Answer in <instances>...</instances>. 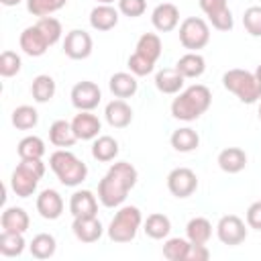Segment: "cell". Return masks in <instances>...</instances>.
I'll return each instance as SVG.
<instances>
[{
	"label": "cell",
	"instance_id": "cell-44",
	"mask_svg": "<svg viewBox=\"0 0 261 261\" xmlns=\"http://www.w3.org/2000/svg\"><path fill=\"white\" fill-rule=\"evenodd\" d=\"M208 259H210V251H208L206 245H202V243H190L186 261H208Z\"/></svg>",
	"mask_w": 261,
	"mask_h": 261
},
{
	"label": "cell",
	"instance_id": "cell-10",
	"mask_svg": "<svg viewBox=\"0 0 261 261\" xmlns=\"http://www.w3.org/2000/svg\"><path fill=\"white\" fill-rule=\"evenodd\" d=\"M167 190L175 198H190L198 190V175L190 167H175L167 175Z\"/></svg>",
	"mask_w": 261,
	"mask_h": 261
},
{
	"label": "cell",
	"instance_id": "cell-37",
	"mask_svg": "<svg viewBox=\"0 0 261 261\" xmlns=\"http://www.w3.org/2000/svg\"><path fill=\"white\" fill-rule=\"evenodd\" d=\"M190 249V241L181 237H171L163 243V257L169 261H186Z\"/></svg>",
	"mask_w": 261,
	"mask_h": 261
},
{
	"label": "cell",
	"instance_id": "cell-27",
	"mask_svg": "<svg viewBox=\"0 0 261 261\" xmlns=\"http://www.w3.org/2000/svg\"><path fill=\"white\" fill-rule=\"evenodd\" d=\"M118 155V141L110 135H100L92 143V157L100 163H110Z\"/></svg>",
	"mask_w": 261,
	"mask_h": 261
},
{
	"label": "cell",
	"instance_id": "cell-3",
	"mask_svg": "<svg viewBox=\"0 0 261 261\" xmlns=\"http://www.w3.org/2000/svg\"><path fill=\"white\" fill-rule=\"evenodd\" d=\"M49 167L57 175V179L67 188H75L88 177V165L69 149L53 151L49 157Z\"/></svg>",
	"mask_w": 261,
	"mask_h": 261
},
{
	"label": "cell",
	"instance_id": "cell-11",
	"mask_svg": "<svg viewBox=\"0 0 261 261\" xmlns=\"http://www.w3.org/2000/svg\"><path fill=\"white\" fill-rule=\"evenodd\" d=\"M69 98H71L73 108H77V110H90V112H92V110L100 104L102 92H100L98 84H94V82H90V80H84V82H77V84L71 88Z\"/></svg>",
	"mask_w": 261,
	"mask_h": 261
},
{
	"label": "cell",
	"instance_id": "cell-47",
	"mask_svg": "<svg viewBox=\"0 0 261 261\" xmlns=\"http://www.w3.org/2000/svg\"><path fill=\"white\" fill-rule=\"evenodd\" d=\"M255 75H257V80H259V82H261V63H259V65H257V69H255Z\"/></svg>",
	"mask_w": 261,
	"mask_h": 261
},
{
	"label": "cell",
	"instance_id": "cell-22",
	"mask_svg": "<svg viewBox=\"0 0 261 261\" xmlns=\"http://www.w3.org/2000/svg\"><path fill=\"white\" fill-rule=\"evenodd\" d=\"M216 163L224 173H239L247 167V153L241 147H226L218 153Z\"/></svg>",
	"mask_w": 261,
	"mask_h": 261
},
{
	"label": "cell",
	"instance_id": "cell-2",
	"mask_svg": "<svg viewBox=\"0 0 261 261\" xmlns=\"http://www.w3.org/2000/svg\"><path fill=\"white\" fill-rule=\"evenodd\" d=\"M212 104V92L204 84H194L181 90L171 102V116L184 122L200 118Z\"/></svg>",
	"mask_w": 261,
	"mask_h": 261
},
{
	"label": "cell",
	"instance_id": "cell-20",
	"mask_svg": "<svg viewBox=\"0 0 261 261\" xmlns=\"http://www.w3.org/2000/svg\"><path fill=\"white\" fill-rule=\"evenodd\" d=\"M69 212L71 216H96L98 200L90 190H75L69 198Z\"/></svg>",
	"mask_w": 261,
	"mask_h": 261
},
{
	"label": "cell",
	"instance_id": "cell-24",
	"mask_svg": "<svg viewBox=\"0 0 261 261\" xmlns=\"http://www.w3.org/2000/svg\"><path fill=\"white\" fill-rule=\"evenodd\" d=\"M108 88L110 92L116 96V98H130L137 94L139 90V82H137V75L133 73H126V71H116L114 75H110V82H108Z\"/></svg>",
	"mask_w": 261,
	"mask_h": 261
},
{
	"label": "cell",
	"instance_id": "cell-17",
	"mask_svg": "<svg viewBox=\"0 0 261 261\" xmlns=\"http://www.w3.org/2000/svg\"><path fill=\"white\" fill-rule=\"evenodd\" d=\"M18 45H20L22 53H27L29 57H41V55H45V51L51 47V45L47 43V39L43 37V33L37 29V24L27 27V29L20 33Z\"/></svg>",
	"mask_w": 261,
	"mask_h": 261
},
{
	"label": "cell",
	"instance_id": "cell-41",
	"mask_svg": "<svg viewBox=\"0 0 261 261\" xmlns=\"http://www.w3.org/2000/svg\"><path fill=\"white\" fill-rule=\"evenodd\" d=\"M126 65H128V69H130V73L133 75H137V77H143V75H149L153 69H155V61H151V59H147L145 55H141V53H133L130 57H128V61H126Z\"/></svg>",
	"mask_w": 261,
	"mask_h": 261
},
{
	"label": "cell",
	"instance_id": "cell-35",
	"mask_svg": "<svg viewBox=\"0 0 261 261\" xmlns=\"http://www.w3.org/2000/svg\"><path fill=\"white\" fill-rule=\"evenodd\" d=\"M24 237L22 232H8V230H2L0 234V253L4 257H18L22 255L24 251Z\"/></svg>",
	"mask_w": 261,
	"mask_h": 261
},
{
	"label": "cell",
	"instance_id": "cell-33",
	"mask_svg": "<svg viewBox=\"0 0 261 261\" xmlns=\"http://www.w3.org/2000/svg\"><path fill=\"white\" fill-rule=\"evenodd\" d=\"M135 51L157 63V59H159L161 53H163V45H161L159 35H155V33H143V35L139 37V41H137Z\"/></svg>",
	"mask_w": 261,
	"mask_h": 261
},
{
	"label": "cell",
	"instance_id": "cell-26",
	"mask_svg": "<svg viewBox=\"0 0 261 261\" xmlns=\"http://www.w3.org/2000/svg\"><path fill=\"white\" fill-rule=\"evenodd\" d=\"M175 69L188 80V77H200L206 71V59L198 51H188L181 55L175 63Z\"/></svg>",
	"mask_w": 261,
	"mask_h": 261
},
{
	"label": "cell",
	"instance_id": "cell-23",
	"mask_svg": "<svg viewBox=\"0 0 261 261\" xmlns=\"http://www.w3.org/2000/svg\"><path fill=\"white\" fill-rule=\"evenodd\" d=\"M186 77L175 67H163L155 73V88L161 94H179Z\"/></svg>",
	"mask_w": 261,
	"mask_h": 261
},
{
	"label": "cell",
	"instance_id": "cell-49",
	"mask_svg": "<svg viewBox=\"0 0 261 261\" xmlns=\"http://www.w3.org/2000/svg\"><path fill=\"white\" fill-rule=\"evenodd\" d=\"M257 114H259V120H261V102H259V110H257Z\"/></svg>",
	"mask_w": 261,
	"mask_h": 261
},
{
	"label": "cell",
	"instance_id": "cell-21",
	"mask_svg": "<svg viewBox=\"0 0 261 261\" xmlns=\"http://www.w3.org/2000/svg\"><path fill=\"white\" fill-rule=\"evenodd\" d=\"M0 224H2V230H8V232H27L29 226H31V218L27 214L24 208L20 206H8L2 216H0Z\"/></svg>",
	"mask_w": 261,
	"mask_h": 261
},
{
	"label": "cell",
	"instance_id": "cell-14",
	"mask_svg": "<svg viewBox=\"0 0 261 261\" xmlns=\"http://www.w3.org/2000/svg\"><path fill=\"white\" fill-rule=\"evenodd\" d=\"M71 230H73L77 241L90 245V243H96L102 237L104 226H102V222L96 216H73Z\"/></svg>",
	"mask_w": 261,
	"mask_h": 261
},
{
	"label": "cell",
	"instance_id": "cell-7",
	"mask_svg": "<svg viewBox=\"0 0 261 261\" xmlns=\"http://www.w3.org/2000/svg\"><path fill=\"white\" fill-rule=\"evenodd\" d=\"M179 43L188 51L204 49L210 43V24L200 16H188L179 24Z\"/></svg>",
	"mask_w": 261,
	"mask_h": 261
},
{
	"label": "cell",
	"instance_id": "cell-36",
	"mask_svg": "<svg viewBox=\"0 0 261 261\" xmlns=\"http://www.w3.org/2000/svg\"><path fill=\"white\" fill-rule=\"evenodd\" d=\"M37 122H39V112L33 106L22 104V106H16L12 110V124L18 130H31L37 126Z\"/></svg>",
	"mask_w": 261,
	"mask_h": 261
},
{
	"label": "cell",
	"instance_id": "cell-30",
	"mask_svg": "<svg viewBox=\"0 0 261 261\" xmlns=\"http://www.w3.org/2000/svg\"><path fill=\"white\" fill-rule=\"evenodd\" d=\"M186 237H188L190 243H202V245H206L210 241V237H212V224H210V220L204 218V216H196V218L188 220V224H186Z\"/></svg>",
	"mask_w": 261,
	"mask_h": 261
},
{
	"label": "cell",
	"instance_id": "cell-34",
	"mask_svg": "<svg viewBox=\"0 0 261 261\" xmlns=\"http://www.w3.org/2000/svg\"><path fill=\"white\" fill-rule=\"evenodd\" d=\"M16 153L20 159H43L45 155V143L41 137L37 135H29L24 139H20L18 147H16Z\"/></svg>",
	"mask_w": 261,
	"mask_h": 261
},
{
	"label": "cell",
	"instance_id": "cell-31",
	"mask_svg": "<svg viewBox=\"0 0 261 261\" xmlns=\"http://www.w3.org/2000/svg\"><path fill=\"white\" fill-rule=\"evenodd\" d=\"M55 90H57V88H55V80H53L51 75H47V73L37 75V77L33 80V84H31V96H33V100L39 102V104H45V102L53 100Z\"/></svg>",
	"mask_w": 261,
	"mask_h": 261
},
{
	"label": "cell",
	"instance_id": "cell-43",
	"mask_svg": "<svg viewBox=\"0 0 261 261\" xmlns=\"http://www.w3.org/2000/svg\"><path fill=\"white\" fill-rule=\"evenodd\" d=\"M147 10V0H118V12L128 18L143 16Z\"/></svg>",
	"mask_w": 261,
	"mask_h": 261
},
{
	"label": "cell",
	"instance_id": "cell-40",
	"mask_svg": "<svg viewBox=\"0 0 261 261\" xmlns=\"http://www.w3.org/2000/svg\"><path fill=\"white\" fill-rule=\"evenodd\" d=\"M20 67H22V61H20V55L18 53H14L10 49L2 51V55H0V75L2 77L16 75L20 71Z\"/></svg>",
	"mask_w": 261,
	"mask_h": 261
},
{
	"label": "cell",
	"instance_id": "cell-42",
	"mask_svg": "<svg viewBox=\"0 0 261 261\" xmlns=\"http://www.w3.org/2000/svg\"><path fill=\"white\" fill-rule=\"evenodd\" d=\"M243 27L251 37H261V6H249L245 10Z\"/></svg>",
	"mask_w": 261,
	"mask_h": 261
},
{
	"label": "cell",
	"instance_id": "cell-28",
	"mask_svg": "<svg viewBox=\"0 0 261 261\" xmlns=\"http://www.w3.org/2000/svg\"><path fill=\"white\" fill-rule=\"evenodd\" d=\"M169 143L175 151L179 153H190V151H196L198 145H200V137L194 128L190 126H181V128H175L169 137Z\"/></svg>",
	"mask_w": 261,
	"mask_h": 261
},
{
	"label": "cell",
	"instance_id": "cell-18",
	"mask_svg": "<svg viewBox=\"0 0 261 261\" xmlns=\"http://www.w3.org/2000/svg\"><path fill=\"white\" fill-rule=\"evenodd\" d=\"M104 118L112 128H126L133 122V108L122 98H116L106 104Z\"/></svg>",
	"mask_w": 261,
	"mask_h": 261
},
{
	"label": "cell",
	"instance_id": "cell-19",
	"mask_svg": "<svg viewBox=\"0 0 261 261\" xmlns=\"http://www.w3.org/2000/svg\"><path fill=\"white\" fill-rule=\"evenodd\" d=\"M118 24V10L112 4H98L90 12V27L94 31H110Z\"/></svg>",
	"mask_w": 261,
	"mask_h": 261
},
{
	"label": "cell",
	"instance_id": "cell-39",
	"mask_svg": "<svg viewBox=\"0 0 261 261\" xmlns=\"http://www.w3.org/2000/svg\"><path fill=\"white\" fill-rule=\"evenodd\" d=\"M35 24H37V29L43 33V37L47 39L49 45H55V43L61 39L63 29H61V22H59L57 18H53V16H43V18H39Z\"/></svg>",
	"mask_w": 261,
	"mask_h": 261
},
{
	"label": "cell",
	"instance_id": "cell-15",
	"mask_svg": "<svg viewBox=\"0 0 261 261\" xmlns=\"http://www.w3.org/2000/svg\"><path fill=\"white\" fill-rule=\"evenodd\" d=\"M151 22L159 33H169L179 24V8L171 2H161L153 8Z\"/></svg>",
	"mask_w": 261,
	"mask_h": 261
},
{
	"label": "cell",
	"instance_id": "cell-6",
	"mask_svg": "<svg viewBox=\"0 0 261 261\" xmlns=\"http://www.w3.org/2000/svg\"><path fill=\"white\" fill-rule=\"evenodd\" d=\"M143 224L141 210L137 206H120L108 224V239L114 243H130Z\"/></svg>",
	"mask_w": 261,
	"mask_h": 261
},
{
	"label": "cell",
	"instance_id": "cell-5",
	"mask_svg": "<svg viewBox=\"0 0 261 261\" xmlns=\"http://www.w3.org/2000/svg\"><path fill=\"white\" fill-rule=\"evenodd\" d=\"M45 175V163L41 159H20L10 175V188L18 198H29L37 192L39 179Z\"/></svg>",
	"mask_w": 261,
	"mask_h": 261
},
{
	"label": "cell",
	"instance_id": "cell-45",
	"mask_svg": "<svg viewBox=\"0 0 261 261\" xmlns=\"http://www.w3.org/2000/svg\"><path fill=\"white\" fill-rule=\"evenodd\" d=\"M247 226L255 228V230H261V200L253 202L247 208Z\"/></svg>",
	"mask_w": 261,
	"mask_h": 261
},
{
	"label": "cell",
	"instance_id": "cell-38",
	"mask_svg": "<svg viewBox=\"0 0 261 261\" xmlns=\"http://www.w3.org/2000/svg\"><path fill=\"white\" fill-rule=\"evenodd\" d=\"M67 4V0H27V10L33 16H51L53 12L61 10Z\"/></svg>",
	"mask_w": 261,
	"mask_h": 261
},
{
	"label": "cell",
	"instance_id": "cell-12",
	"mask_svg": "<svg viewBox=\"0 0 261 261\" xmlns=\"http://www.w3.org/2000/svg\"><path fill=\"white\" fill-rule=\"evenodd\" d=\"M92 47H94V41L90 37V33L82 31V29H73L65 35V41H63V53L69 57V59H86L92 55Z\"/></svg>",
	"mask_w": 261,
	"mask_h": 261
},
{
	"label": "cell",
	"instance_id": "cell-29",
	"mask_svg": "<svg viewBox=\"0 0 261 261\" xmlns=\"http://www.w3.org/2000/svg\"><path fill=\"white\" fill-rule=\"evenodd\" d=\"M143 230L149 239H155V241L167 239V234L171 232V220L161 212H153L143 222Z\"/></svg>",
	"mask_w": 261,
	"mask_h": 261
},
{
	"label": "cell",
	"instance_id": "cell-1",
	"mask_svg": "<svg viewBox=\"0 0 261 261\" xmlns=\"http://www.w3.org/2000/svg\"><path fill=\"white\" fill-rule=\"evenodd\" d=\"M139 173L133 163L116 161L108 167L104 177L98 184V200L106 208H118L126 200L128 192L137 186Z\"/></svg>",
	"mask_w": 261,
	"mask_h": 261
},
{
	"label": "cell",
	"instance_id": "cell-16",
	"mask_svg": "<svg viewBox=\"0 0 261 261\" xmlns=\"http://www.w3.org/2000/svg\"><path fill=\"white\" fill-rule=\"evenodd\" d=\"M71 128L77 137V141H92L100 135V118L96 114H92L90 110H80V114L73 116L71 120Z\"/></svg>",
	"mask_w": 261,
	"mask_h": 261
},
{
	"label": "cell",
	"instance_id": "cell-46",
	"mask_svg": "<svg viewBox=\"0 0 261 261\" xmlns=\"http://www.w3.org/2000/svg\"><path fill=\"white\" fill-rule=\"evenodd\" d=\"M4 6H16V4H20L22 0H0Z\"/></svg>",
	"mask_w": 261,
	"mask_h": 261
},
{
	"label": "cell",
	"instance_id": "cell-48",
	"mask_svg": "<svg viewBox=\"0 0 261 261\" xmlns=\"http://www.w3.org/2000/svg\"><path fill=\"white\" fill-rule=\"evenodd\" d=\"M96 2H98V4H112L114 0H96Z\"/></svg>",
	"mask_w": 261,
	"mask_h": 261
},
{
	"label": "cell",
	"instance_id": "cell-25",
	"mask_svg": "<svg viewBox=\"0 0 261 261\" xmlns=\"http://www.w3.org/2000/svg\"><path fill=\"white\" fill-rule=\"evenodd\" d=\"M49 141L51 145L59 147V149H67V147H73L77 143V137L71 128V122L59 118L55 120L51 126H49Z\"/></svg>",
	"mask_w": 261,
	"mask_h": 261
},
{
	"label": "cell",
	"instance_id": "cell-13",
	"mask_svg": "<svg viewBox=\"0 0 261 261\" xmlns=\"http://www.w3.org/2000/svg\"><path fill=\"white\" fill-rule=\"evenodd\" d=\"M63 198L57 190L47 188L37 196V212L45 220H57L63 214Z\"/></svg>",
	"mask_w": 261,
	"mask_h": 261
},
{
	"label": "cell",
	"instance_id": "cell-4",
	"mask_svg": "<svg viewBox=\"0 0 261 261\" xmlns=\"http://www.w3.org/2000/svg\"><path fill=\"white\" fill-rule=\"evenodd\" d=\"M222 86L228 92H232L243 104H255L261 100V82L257 80L255 73H251L247 69L232 67V69L224 71Z\"/></svg>",
	"mask_w": 261,
	"mask_h": 261
},
{
	"label": "cell",
	"instance_id": "cell-32",
	"mask_svg": "<svg viewBox=\"0 0 261 261\" xmlns=\"http://www.w3.org/2000/svg\"><path fill=\"white\" fill-rule=\"evenodd\" d=\"M29 249H31V255H33L35 259H49V257H53L55 251H57V241H55V237L49 234V232H39V234L33 237Z\"/></svg>",
	"mask_w": 261,
	"mask_h": 261
},
{
	"label": "cell",
	"instance_id": "cell-8",
	"mask_svg": "<svg viewBox=\"0 0 261 261\" xmlns=\"http://www.w3.org/2000/svg\"><path fill=\"white\" fill-rule=\"evenodd\" d=\"M216 237L222 245L237 247L247 239V224L237 214H226L216 224Z\"/></svg>",
	"mask_w": 261,
	"mask_h": 261
},
{
	"label": "cell",
	"instance_id": "cell-9",
	"mask_svg": "<svg viewBox=\"0 0 261 261\" xmlns=\"http://www.w3.org/2000/svg\"><path fill=\"white\" fill-rule=\"evenodd\" d=\"M200 8L216 31L228 33L232 29L234 18L228 8V0H200Z\"/></svg>",
	"mask_w": 261,
	"mask_h": 261
}]
</instances>
